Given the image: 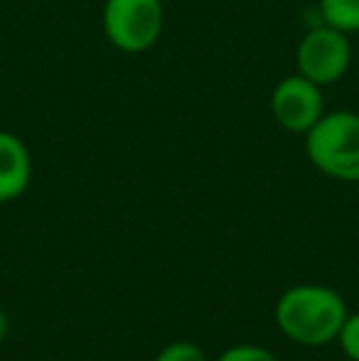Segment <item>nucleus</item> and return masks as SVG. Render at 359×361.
Wrapping results in <instances>:
<instances>
[{
    "instance_id": "6",
    "label": "nucleus",
    "mask_w": 359,
    "mask_h": 361,
    "mask_svg": "<svg viewBox=\"0 0 359 361\" xmlns=\"http://www.w3.org/2000/svg\"><path fill=\"white\" fill-rule=\"evenodd\" d=\"M32 180L30 150L15 133L0 130V204L23 197Z\"/></svg>"
},
{
    "instance_id": "9",
    "label": "nucleus",
    "mask_w": 359,
    "mask_h": 361,
    "mask_svg": "<svg viewBox=\"0 0 359 361\" xmlns=\"http://www.w3.org/2000/svg\"><path fill=\"white\" fill-rule=\"evenodd\" d=\"M217 361H278V357L259 344H234V347H226Z\"/></svg>"
},
{
    "instance_id": "11",
    "label": "nucleus",
    "mask_w": 359,
    "mask_h": 361,
    "mask_svg": "<svg viewBox=\"0 0 359 361\" xmlns=\"http://www.w3.org/2000/svg\"><path fill=\"white\" fill-rule=\"evenodd\" d=\"M8 329H10V322H8V314L0 310V342L8 337Z\"/></svg>"
},
{
    "instance_id": "8",
    "label": "nucleus",
    "mask_w": 359,
    "mask_h": 361,
    "mask_svg": "<svg viewBox=\"0 0 359 361\" xmlns=\"http://www.w3.org/2000/svg\"><path fill=\"white\" fill-rule=\"evenodd\" d=\"M153 361H207V354L200 349V344L187 342V339H178L170 342L155 354Z\"/></svg>"
},
{
    "instance_id": "3",
    "label": "nucleus",
    "mask_w": 359,
    "mask_h": 361,
    "mask_svg": "<svg viewBox=\"0 0 359 361\" xmlns=\"http://www.w3.org/2000/svg\"><path fill=\"white\" fill-rule=\"evenodd\" d=\"M165 10L160 0H106L104 32L116 49L138 54L160 39Z\"/></svg>"
},
{
    "instance_id": "5",
    "label": "nucleus",
    "mask_w": 359,
    "mask_h": 361,
    "mask_svg": "<svg viewBox=\"0 0 359 361\" xmlns=\"http://www.w3.org/2000/svg\"><path fill=\"white\" fill-rule=\"evenodd\" d=\"M271 114L281 128L291 133H308L322 118V86L303 74L286 76L271 94Z\"/></svg>"
},
{
    "instance_id": "10",
    "label": "nucleus",
    "mask_w": 359,
    "mask_h": 361,
    "mask_svg": "<svg viewBox=\"0 0 359 361\" xmlns=\"http://www.w3.org/2000/svg\"><path fill=\"white\" fill-rule=\"evenodd\" d=\"M340 344L342 354H345L350 361H359V312L347 314L345 324H342L340 334L335 339Z\"/></svg>"
},
{
    "instance_id": "1",
    "label": "nucleus",
    "mask_w": 359,
    "mask_h": 361,
    "mask_svg": "<svg viewBox=\"0 0 359 361\" xmlns=\"http://www.w3.org/2000/svg\"><path fill=\"white\" fill-rule=\"evenodd\" d=\"M347 302L337 290L315 283L293 286L278 298L273 319L281 334L300 347L332 344L347 319Z\"/></svg>"
},
{
    "instance_id": "2",
    "label": "nucleus",
    "mask_w": 359,
    "mask_h": 361,
    "mask_svg": "<svg viewBox=\"0 0 359 361\" xmlns=\"http://www.w3.org/2000/svg\"><path fill=\"white\" fill-rule=\"evenodd\" d=\"M308 160L340 182H359V116L352 111L322 114L305 133Z\"/></svg>"
},
{
    "instance_id": "4",
    "label": "nucleus",
    "mask_w": 359,
    "mask_h": 361,
    "mask_svg": "<svg viewBox=\"0 0 359 361\" xmlns=\"http://www.w3.org/2000/svg\"><path fill=\"white\" fill-rule=\"evenodd\" d=\"M352 62V44L347 32L330 25L312 27L298 44V74L315 81L317 86H330L340 81Z\"/></svg>"
},
{
    "instance_id": "7",
    "label": "nucleus",
    "mask_w": 359,
    "mask_h": 361,
    "mask_svg": "<svg viewBox=\"0 0 359 361\" xmlns=\"http://www.w3.org/2000/svg\"><path fill=\"white\" fill-rule=\"evenodd\" d=\"M322 23L342 32H359V0H320Z\"/></svg>"
}]
</instances>
